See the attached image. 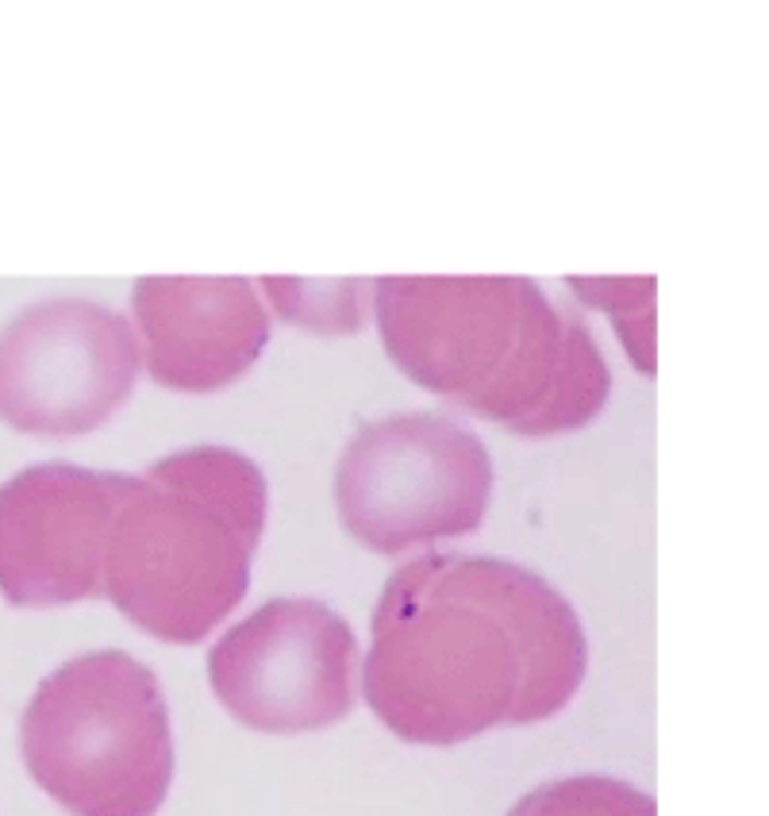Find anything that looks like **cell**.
I'll use <instances>...</instances> for the list:
<instances>
[{
	"instance_id": "cell-1",
	"label": "cell",
	"mask_w": 769,
	"mask_h": 816,
	"mask_svg": "<svg viewBox=\"0 0 769 816\" xmlns=\"http://www.w3.org/2000/svg\"><path fill=\"white\" fill-rule=\"evenodd\" d=\"M589 670L577 609L519 563L431 551L381 589L362 662L370 712L416 747L551 720Z\"/></svg>"
},
{
	"instance_id": "cell-2",
	"label": "cell",
	"mask_w": 769,
	"mask_h": 816,
	"mask_svg": "<svg viewBox=\"0 0 769 816\" xmlns=\"http://www.w3.org/2000/svg\"><path fill=\"white\" fill-rule=\"evenodd\" d=\"M370 293L408 382L516 435L577 432L612 393L585 316L531 278H377Z\"/></svg>"
},
{
	"instance_id": "cell-3",
	"label": "cell",
	"mask_w": 769,
	"mask_h": 816,
	"mask_svg": "<svg viewBox=\"0 0 769 816\" xmlns=\"http://www.w3.org/2000/svg\"><path fill=\"white\" fill-rule=\"evenodd\" d=\"M266 473L236 447H185L131 478L112 516L105 597L163 644H201L251 586Z\"/></svg>"
},
{
	"instance_id": "cell-4",
	"label": "cell",
	"mask_w": 769,
	"mask_h": 816,
	"mask_svg": "<svg viewBox=\"0 0 769 816\" xmlns=\"http://www.w3.org/2000/svg\"><path fill=\"white\" fill-rule=\"evenodd\" d=\"M20 755L70 816H154L178 767L154 670L128 651L65 659L27 701Z\"/></svg>"
},
{
	"instance_id": "cell-5",
	"label": "cell",
	"mask_w": 769,
	"mask_h": 816,
	"mask_svg": "<svg viewBox=\"0 0 769 816\" xmlns=\"http://www.w3.org/2000/svg\"><path fill=\"white\" fill-rule=\"evenodd\" d=\"M493 458L481 435L443 412H397L362 424L335 466V505L350 536L400 555L481 528Z\"/></svg>"
},
{
	"instance_id": "cell-6",
	"label": "cell",
	"mask_w": 769,
	"mask_h": 816,
	"mask_svg": "<svg viewBox=\"0 0 769 816\" xmlns=\"http://www.w3.org/2000/svg\"><path fill=\"white\" fill-rule=\"evenodd\" d=\"M139 367L128 316L89 297L35 301L0 332V420L43 440L89 435L120 412Z\"/></svg>"
},
{
	"instance_id": "cell-7",
	"label": "cell",
	"mask_w": 769,
	"mask_h": 816,
	"mask_svg": "<svg viewBox=\"0 0 769 816\" xmlns=\"http://www.w3.org/2000/svg\"><path fill=\"white\" fill-rule=\"evenodd\" d=\"M208 686L251 732H324L355 709V628L316 597H274L212 647Z\"/></svg>"
},
{
	"instance_id": "cell-8",
	"label": "cell",
	"mask_w": 769,
	"mask_h": 816,
	"mask_svg": "<svg viewBox=\"0 0 769 816\" xmlns=\"http://www.w3.org/2000/svg\"><path fill=\"white\" fill-rule=\"evenodd\" d=\"M135 473L39 463L0 485V593L16 609L105 597L112 516Z\"/></svg>"
},
{
	"instance_id": "cell-9",
	"label": "cell",
	"mask_w": 769,
	"mask_h": 816,
	"mask_svg": "<svg viewBox=\"0 0 769 816\" xmlns=\"http://www.w3.org/2000/svg\"><path fill=\"white\" fill-rule=\"evenodd\" d=\"M131 312L146 374L166 389H224L269 344V312L247 278H139Z\"/></svg>"
},
{
	"instance_id": "cell-10",
	"label": "cell",
	"mask_w": 769,
	"mask_h": 816,
	"mask_svg": "<svg viewBox=\"0 0 769 816\" xmlns=\"http://www.w3.org/2000/svg\"><path fill=\"white\" fill-rule=\"evenodd\" d=\"M508 816H658L647 790L612 775H569L534 785Z\"/></svg>"
}]
</instances>
